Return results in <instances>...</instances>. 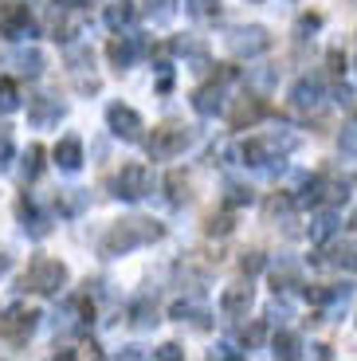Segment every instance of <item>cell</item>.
Instances as JSON below:
<instances>
[{
  "label": "cell",
  "mask_w": 357,
  "mask_h": 361,
  "mask_svg": "<svg viewBox=\"0 0 357 361\" xmlns=\"http://www.w3.org/2000/svg\"><path fill=\"white\" fill-rule=\"evenodd\" d=\"M157 235H161V224H153V220H118V224H110V232L102 235L99 247L107 259H114V255H126L142 244H153Z\"/></svg>",
  "instance_id": "6da1fadb"
},
{
  "label": "cell",
  "mask_w": 357,
  "mask_h": 361,
  "mask_svg": "<svg viewBox=\"0 0 357 361\" xmlns=\"http://www.w3.org/2000/svg\"><path fill=\"white\" fill-rule=\"evenodd\" d=\"M63 283H67V267L59 259H36L24 275V287L40 290V295H59Z\"/></svg>",
  "instance_id": "7a4b0ae2"
},
{
  "label": "cell",
  "mask_w": 357,
  "mask_h": 361,
  "mask_svg": "<svg viewBox=\"0 0 357 361\" xmlns=\"http://www.w3.org/2000/svg\"><path fill=\"white\" fill-rule=\"evenodd\" d=\"M188 142H193V134H188V130H181V126H161V130H153V137H150V154L157 157V161H169V157L185 154Z\"/></svg>",
  "instance_id": "3957f363"
},
{
  "label": "cell",
  "mask_w": 357,
  "mask_h": 361,
  "mask_svg": "<svg viewBox=\"0 0 357 361\" xmlns=\"http://www.w3.org/2000/svg\"><path fill=\"white\" fill-rule=\"evenodd\" d=\"M228 47H232L240 59H251V55H263L271 47V36H267V27H259V24H251V27H236L232 36H228Z\"/></svg>",
  "instance_id": "277c9868"
},
{
  "label": "cell",
  "mask_w": 357,
  "mask_h": 361,
  "mask_svg": "<svg viewBox=\"0 0 357 361\" xmlns=\"http://www.w3.org/2000/svg\"><path fill=\"white\" fill-rule=\"evenodd\" d=\"M150 192V169L145 165H122V173L114 177V197L122 200H142Z\"/></svg>",
  "instance_id": "5b68a950"
},
{
  "label": "cell",
  "mask_w": 357,
  "mask_h": 361,
  "mask_svg": "<svg viewBox=\"0 0 357 361\" xmlns=\"http://www.w3.org/2000/svg\"><path fill=\"white\" fill-rule=\"evenodd\" d=\"M107 122L110 130H114V137H122V142H142V118H138V110L122 106V102H114V106L107 110Z\"/></svg>",
  "instance_id": "8992f818"
},
{
  "label": "cell",
  "mask_w": 357,
  "mask_h": 361,
  "mask_svg": "<svg viewBox=\"0 0 357 361\" xmlns=\"http://www.w3.org/2000/svg\"><path fill=\"white\" fill-rule=\"evenodd\" d=\"M59 118H63L59 99H47V94H40V99H28V122H32V126L47 130V126H55Z\"/></svg>",
  "instance_id": "52a82bcc"
},
{
  "label": "cell",
  "mask_w": 357,
  "mask_h": 361,
  "mask_svg": "<svg viewBox=\"0 0 357 361\" xmlns=\"http://www.w3.org/2000/svg\"><path fill=\"white\" fill-rule=\"evenodd\" d=\"M0 32L4 36H32V16H28V4H8V8L0 12Z\"/></svg>",
  "instance_id": "ba28073f"
},
{
  "label": "cell",
  "mask_w": 357,
  "mask_h": 361,
  "mask_svg": "<svg viewBox=\"0 0 357 361\" xmlns=\"http://www.w3.org/2000/svg\"><path fill=\"white\" fill-rule=\"evenodd\" d=\"M248 307H251V287L248 283H236V287H228L220 295V310L228 318H240V314H248Z\"/></svg>",
  "instance_id": "9c48e42d"
},
{
  "label": "cell",
  "mask_w": 357,
  "mask_h": 361,
  "mask_svg": "<svg viewBox=\"0 0 357 361\" xmlns=\"http://www.w3.org/2000/svg\"><path fill=\"white\" fill-rule=\"evenodd\" d=\"M142 51H145V39L142 36H122V39H114V44H110V59H114L118 71H122V67H130Z\"/></svg>",
  "instance_id": "30bf717a"
},
{
  "label": "cell",
  "mask_w": 357,
  "mask_h": 361,
  "mask_svg": "<svg viewBox=\"0 0 357 361\" xmlns=\"http://www.w3.org/2000/svg\"><path fill=\"white\" fill-rule=\"evenodd\" d=\"M318 102H322L318 79H298L295 87H291V106L295 110H318Z\"/></svg>",
  "instance_id": "8fae6325"
},
{
  "label": "cell",
  "mask_w": 357,
  "mask_h": 361,
  "mask_svg": "<svg viewBox=\"0 0 357 361\" xmlns=\"http://www.w3.org/2000/svg\"><path fill=\"white\" fill-rule=\"evenodd\" d=\"M55 165H59L63 173H75L83 165V142L79 137H63L59 145H55Z\"/></svg>",
  "instance_id": "7c38bea8"
},
{
  "label": "cell",
  "mask_w": 357,
  "mask_h": 361,
  "mask_svg": "<svg viewBox=\"0 0 357 361\" xmlns=\"http://www.w3.org/2000/svg\"><path fill=\"white\" fill-rule=\"evenodd\" d=\"M36 318H40L36 310H28V314H24V310H16L12 318H4V326H0V330H4L12 342H24V334H32V330H36Z\"/></svg>",
  "instance_id": "4fadbf2b"
},
{
  "label": "cell",
  "mask_w": 357,
  "mask_h": 361,
  "mask_svg": "<svg viewBox=\"0 0 357 361\" xmlns=\"http://www.w3.org/2000/svg\"><path fill=\"white\" fill-rule=\"evenodd\" d=\"M12 67H16V75H24V79H36V75L44 71V55H40L36 47H20V51L12 55Z\"/></svg>",
  "instance_id": "5bb4252c"
},
{
  "label": "cell",
  "mask_w": 357,
  "mask_h": 361,
  "mask_svg": "<svg viewBox=\"0 0 357 361\" xmlns=\"http://www.w3.org/2000/svg\"><path fill=\"white\" fill-rule=\"evenodd\" d=\"M193 106L200 110V114H216V110L224 106V79L220 82H208V87L197 90V99H193Z\"/></svg>",
  "instance_id": "9a60e30c"
},
{
  "label": "cell",
  "mask_w": 357,
  "mask_h": 361,
  "mask_svg": "<svg viewBox=\"0 0 357 361\" xmlns=\"http://www.w3.org/2000/svg\"><path fill=\"white\" fill-rule=\"evenodd\" d=\"M318 200H326V204H346L349 185L346 180H334V177H318Z\"/></svg>",
  "instance_id": "2e32d148"
},
{
  "label": "cell",
  "mask_w": 357,
  "mask_h": 361,
  "mask_svg": "<svg viewBox=\"0 0 357 361\" xmlns=\"http://www.w3.org/2000/svg\"><path fill=\"white\" fill-rule=\"evenodd\" d=\"M134 16H138V8L130 4V0H114V4L107 8V24L114 27V32H118V27H130V24H134Z\"/></svg>",
  "instance_id": "e0dca14e"
},
{
  "label": "cell",
  "mask_w": 357,
  "mask_h": 361,
  "mask_svg": "<svg viewBox=\"0 0 357 361\" xmlns=\"http://www.w3.org/2000/svg\"><path fill=\"white\" fill-rule=\"evenodd\" d=\"M259 114H263V106H259L255 99H240V106L232 110V126H236V130H243V126H251V122H255Z\"/></svg>",
  "instance_id": "ac0fdd59"
},
{
  "label": "cell",
  "mask_w": 357,
  "mask_h": 361,
  "mask_svg": "<svg viewBox=\"0 0 357 361\" xmlns=\"http://www.w3.org/2000/svg\"><path fill=\"white\" fill-rule=\"evenodd\" d=\"M338 232V212H318L314 216V224H310V240H330V235Z\"/></svg>",
  "instance_id": "d6986e66"
},
{
  "label": "cell",
  "mask_w": 357,
  "mask_h": 361,
  "mask_svg": "<svg viewBox=\"0 0 357 361\" xmlns=\"http://www.w3.org/2000/svg\"><path fill=\"white\" fill-rule=\"evenodd\" d=\"M330 267H341V271H357V247L353 244H341V247H334L330 252Z\"/></svg>",
  "instance_id": "ffe728a7"
},
{
  "label": "cell",
  "mask_w": 357,
  "mask_h": 361,
  "mask_svg": "<svg viewBox=\"0 0 357 361\" xmlns=\"http://www.w3.org/2000/svg\"><path fill=\"white\" fill-rule=\"evenodd\" d=\"M40 169H44V149H40V145H28V154H24V180H36Z\"/></svg>",
  "instance_id": "44dd1931"
},
{
  "label": "cell",
  "mask_w": 357,
  "mask_h": 361,
  "mask_svg": "<svg viewBox=\"0 0 357 361\" xmlns=\"http://www.w3.org/2000/svg\"><path fill=\"white\" fill-rule=\"evenodd\" d=\"M145 12H150L157 24H165V20H173V12H177V0H145Z\"/></svg>",
  "instance_id": "7402d4cb"
},
{
  "label": "cell",
  "mask_w": 357,
  "mask_h": 361,
  "mask_svg": "<svg viewBox=\"0 0 357 361\" xmlns=\"http://www.w3.org/2000/svg\"><path fill=\"white\" fill-rule=\"evenodd\" d=\"M173 318H181V322H185V318H188V322H197V326H208L205 322V307H197V302H177V307H173Z\"/></svg>",
  "instance_id": "603a6c76"
},
{
  "label": "cell",
  "mask_w": 357,
  "mask_h": 361,
  "mask_svg": "<svg viewBox=\"0 0 357 361\" xmlns=\"http://www.w3.org/2000/svg\"><path fill=\"white\" fill-rule=\"evenodd\" d=\"M157 322H161V318H157V307H150V302H142V307L134 310V326H138V330H153Z\"/></svg>",
  "instance_id": "cb8c5ba5"
},
{
  "label": "cell",
  "mask_w": 357,
  "mask_h": 361,
  "mask_svg": "<svg viewBox=\"0 0 357 361\" xmlns=\"http://www.w3.org/2000/svg\"><path fill=\"white\" fill-rule=\"evenodd\" d=\"M169 200L173 204H185L188 200V180L181 173H169Z\"/></svg>",
  "instance_id": "d4e9b609"
},
{
  "label": "cell",
  "mask_w": 357,
  "mask_h": 361,
  "mask_svg": "<svg viewBox=\"0 0 357 361\" xmlns=\"http://www.w3.org/2000/svg\"><path fill=\"white\" fill-rule=\"evenodd\" d=\"M188 12H193L197 20H208V16L220 12V0H188Z\"/></svg>",
  "instance_id": "484cf974"
},
{
  "label": "cell",
  "mask_w": 357,
  "mask_h": 361,
  "mask_svg": "<svg viewBox=\"0 0 357 361\" xmlns=\"http://www.w3.org/2000/svg\"><path fill=\"white\" fill-rule=\"evenodd\" d=\"M173 51L177 55H197V59H205V44H200V39H173Z\"/></svg>",
  "instance_id": "4316f807"
},
{
  "label": "cell",
  "mask_w": 357,
  "mask_h": 361,
  "mask_svg": "<svg viewBox=\"0 0 357 361\" xmlns=\"http://www.w3.org/2000/svg\"><path fill=\"white\" fill-rule=\"evenodd\" d=\"M275 357H298L295 334H279V338H275Z\"/></svg>",
  "instance_id": "83f0119b"
},
{
  "label": "cell",
  "mask_w": 357,
  "mask_h": 361,
  "mask_svg": "<svg viewBox=\"0 0 357 361\" xmlns=\"http://www.w3.org/2000/svg\"><path fill=\"white\" fill-rule=\"evenodd\" d=\"M208 232H212V235H228V232H232V216H212V220H208Z\"/></svg>",
  "instance_id": "f1b7e54d"
},
{
  "label": "cell",
  "mask_w": 357,
  "mask_h": 361,
  "mask_svg": "<svg viewBox=\"0 0 357 361\" xmlns=\"http://www.w3.org/2000/svg\"><path fill=\"white\" fill-rule=\"evenodd\" d=\"M341 154H357V126L341 130Z\"/></svg>",
  "instance_id": "f546056e"
},
{
  "label": "cell",
  "mask_w": 357,
  "mask_h": 361,
  "mask_svg": "<svg viewBox=\"0 0 357 361\" xmlns=\"http://www.w3.org/2000/svg\"><path fill=\"white\" fill-rule=\"evenodd\" d=\"M240 267H243V275H255V271L263 267V255H259V252H248V255L240 259Z\"/></svg>",
  "instance_id": "4dcf8cb0"
},
{
  "label": "cell",
  "mask_w": 357,
  "mask_h": 361,
  "mask_svg": "<svg viewBox=\"0 0 357 361\" xmlns=\"http://www.w3.org/2000/svg\"><path fill=\"white\" fill-rule=\"evenodd\" d=\"M153 357H161V361H181V345H177V342H165L161 350H153Z\"/></svg>",
  "instance_id": "1f68e13d"
},
{
  "label": "cell",
  "mask_w": 357,
  "mask_h": 361,
  "mask_svg": "<svg viewBox=\"0 0 357 361\" xmlns=\"http://www.w3.org/2000/svg\"><path fill=\"white\" fill-rule=\"evenodd\" d=\"M267 318H271V322H286V318H291V307H286V302H271Z\"/></svg>",
  "instance_id": "d6a6232c"
},
{
  "label": "cell",
  "mask_w": 357,
  "mask_h": 361,
  "mask_svg": "<svg viewBox=\"0 0 357 361\" xmlns=\"http://www.w3.org/2000/svg\"><path fill=\"white\" fill-rule=\"evenodd\" d=\"M228 204H251V192L248 189H228Z\"/></svg>",
  "instance_id": "836d02e7"
},
{
  "label": "cell",
  "mask_w": 357,
  "mask_h": 361,
  "mask_svg": "<svg viewBox=\"0 0 357 361\" xmlns=\"http://www.w3.org/2000/svg\"><path fill=\"white\" fill-rule=\"evenodd\" d=\"M8 157H12V142L8 137H0V173L8 169Z\"/></svg>",
  "instance_id": "e575fe53"
},
{
  "label": "cell",
  "mask_w": 357,
  "mask_h": 361,
  "mask_svg": "<svg viewBox=\"0 0 357 361\" xmlns=\"http://www.w3.org/2000/svg\"><path fill=\"white\" fill-rule=\"evenodd\" d=\"M243 342H248V345H255V342H263V326H251V330H248V334H243Z\"/></svg>",
  "instance_id": "d590c367"
},
{
  "label": "cell",
  "mask_w": 357,
  "mask_h": 361,
  "mask_svg": "<svg viewBox=\"0 0 357 361\" xmlns=\"http://www.w3.org/2000/svg\"><path fill=\"white\" fill-rule=\"evenodd\" d=\"M255 82H259V87H271V82H275V71H259Z\"/></svg>",
  "instance_id": "8d00e7d4"
},
{
  "label": "cell",
  "mask_w": 357,
  "mask_h": 361,
  "mask_svg": "<svg viewBox=\"0 0 357 361\" xmlns=\"http://www.w3.org/2000/svg\"><path fill=\"white\" fill-rule=\"evenodd\" d=\"M122 353H126V357H145V350H142V345H126Z\"/></svg>",
  "instance_id": "74e56055"
},
{
  "label": "cell",
  "mask_w": 357,
  "mask_h": 361,
  "mask_svg": "<svg viewBox=\"0 0 357 361\" xmlns=\"http://www.w3.org/2000/svg\"><path fill=\"white\" fill-rule=\"evenodd\" d=\"M4 267H8V255H0V271H4Z\"/></svg>",
  "instance_id": "f35d334b"
}]
</instances>
